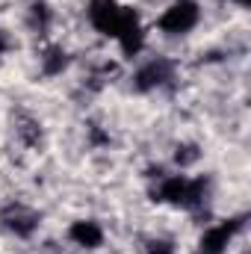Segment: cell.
Listing matches in <instances>:
<instances>
[{"label":"cell","mask_w":251,"mask_h":254,"mask_svg":"<svg viewBox=\"0 0 251 254\" xmlns=\"http://www.w3.org/2000/svg\"><path fill=\"white\" fill-rule=\"evenodd\" d=\"M151 195L160 204H172V207H184V210H201L207 204V195H210V178L207 175H198V178L163 175Z\"/></svg>","instance_id":"1"},{"label":"cell","mask_w":251,"mask_h":254,"mask_svg":"<svg viewBox=\"0 0 251 254\" xmlns=\"http://www.w3.org/2000/svg\"><path fill=\"white\" fill-rule=\"evenodd\" d=\"M198 21H201V6L195 0H178L157 18V27L166 36H184L192 27H198Z\"/></svg>","instance_id":"2"},{"label":"cell","mask_w":251,"mask_h":254,"mask_svg":"<svg viewBox=\"0 0 251 254\" xmlns=\"http://www.w3.org/2000/svg\"><path fill=\"white\" fill-rule=\"evenodd\" d=\"M116 42H119V48H122V57H127V60H133V57L142 54V48H145V30H142L139 9H133V6H122V18H119Z\"/></svg>","instance_id":"3"},{"label":"cell","mask_w":251,"mask_h":254,"mask_svg":"<svg viewBox=\"0 0 251 254\" xmlns=\"http://www.w3.org/2000/svg\"><path fill=\"white\" fill-rule=\"evenodd\" d=\"M175 60L169 57H154L142 65L136 74H133V89L136 92H154L160 86H166L169 80H175Z\"/></svg>","instance_id":"4"},{"label":"cell","mask_w":251,"mask_h":254,"mask_svg":"<svg viewBox=\"0 0 251 254\" xmlns=\"http://www.w3.org/2000/svg\"><path fill=\"white\" fill-rule=\"evenodd\" d=\"M243 222H246V216H237V219H225L219 225H210L201 234L195 254H225L228 246H231V240L237 237V231L243 228Z\"/></svg>","instance_id":"5"},{"label":"cell","mask_w":251,"mask_h":254,"mask_svg":"<svg viewBox=\"0 0 251 254\" xmlns=\"http://www.w3.org/2000/svg\"><path fill=\"white\" fill-rule=\"evenodd\" d=\"M0 222H3V228H6V231H12L18 240H30V237L39 231L42 216H39L36 210L24 207V204H9V207L0 213Z\"/></svg>","instance_id":"6"},{"label":"cell","mask_w":251,"mask_h":254,"mask_svg":"<svg viewBox=\"0 0 251 254\" xmlns=\"http://www.w3.org/2000/svg\"><path fill=\"white\" fill-rule=\"evenodd\" d=\"M86 15H89V24H92L95 33L116 39L119 18H122V3L119 0H89Z\"/></svg>","instance_id":"7"},{"label":"cell","mask_w":251,"mask_h":254,"mask_svg":"<svg viewBox=\"0 0 251 254\" xmlns=\"http://www.w3.org/2000/svg\"><path fill=\"white\" fill-rule=\"evenodd\" d=\"M68 240L80 249H101L104 246V228L95 219H80L68 228Z\"/></svg>","instance_id":"8"},{"label":"cell","mask_w":251,"mask_h":254,"mask_svg":"<svg viewBox=\"0 0 251 254\" xmlns=\"http://www.w3.org/2000/svg\"><path fill=\"white\" fill-rule=\"evenodd\" d=\"M68 63H71V57H68V51H65L63 45H48L39 54V65H42L45 77H60L68 68Z\"/></svg>","instance_id":"9"},{"label":"cell","mask_w":251,"mask_h":254,"mask_svg":"<svg viewBox=\"0 0 251 254\" xmlns=\"http://www.w3.org/2000/svg\"><path fill=\"white\" fill-rule=\"evenodd\" d=\"M51 24H54V9H51L45 0H36V3L30 6V30L39 33V36H45V33L51 30Z\"/></svg>","instance_id":"10"},{"label":"cell","mask_w":251,"mask_h":254,"mask_svg":"<svg viewBox=\"0 0 251 254\" xmlns=\"http://www.w3.org/2000/svg\"><path fill=\"white\" fill-rule=\"evenodd\" d=\"M15 133H18V139H21L24 145H39V139H42V125H39L33 116L21 113V122L15 127Z\"/></svg>","instance_id":"11"},{"label":"cell","mask_w":251,"mask_h":254,"mask_svg":"<svg viewBox=\"0 0 251 254\" xmlns=\"http://www.w3.org/2000/svg\"><path fill=\"white\" fill-rule=\"evenodd\" d=\"M198 157H201V151H198V145H192V142L178 145V151H175V163H178L181 169H187V166H192V163H198Z\"/></svg>","instance_id":"12"},{"label":"cell","mask_w":251,"mask_h":254,"mask_svg":"<svg viewBox=\"0 0 251 254\" xmlns=\"http://www.w3.org/2000/svg\"><path fill=\"white\" fill-rule=\"evenodd\" d=\"M145 254H175V249H172L169 240H151L148 249H145Z\"/></svg>","instance_id":"13"},{"label":"cell","mask_w":251,"mask_h":254,"mask_svg":"<svg viewBox=\"0 0 251 254\" xmlns=\"http://www.w3.org/2000/svg\"><path fill=\"white\" fill-rule=\"evenodd\" d=\"M6 51H12V39H9V33L0 27V57H3Z\"/></svg>","instance_id":"14"},{"label":"cell","mask_w":251,"mask_h":254,"mask_svg":"<svg viewBox=\"0 0 251 254\" xmlns=\"http://www.w3.org/2000/svg\"><path fill=\"white\" fill-rule=\"evenodd\" d=\"M237 3H240V6H246V3H249V0H237Z\"/></svg>","instance_id":"15"}]
</instances>
